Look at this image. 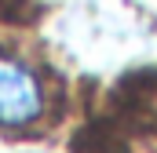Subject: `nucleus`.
<instances>
[{"label":"nucleus","mask_w":157,"mask_h":153,"mask_svg":"<svg viewBox=\"0 0 157 153\" xmlns=\"http://www.w3.org/2000/svg\"><path fill=\"white\" fill-rule=\"evenodd\" d=\"M40 113H44L40 73L29 62L0 51V128H7V131L29 128L40 120Z\"/></svg>","instance_id":"obj_1"}]
</instances>
